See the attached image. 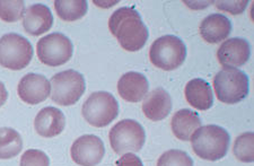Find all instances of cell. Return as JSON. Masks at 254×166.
Returning <instances> with one entry per match:
<instances>
[{"instance_id":"cell-23","label":"cell","mask_w":254,"mask_h":166,"mask_svg":"<svg viewBox=\"0 0 254 166\" xmlns=\"http://www.w3.org/2000/svg\"><path fill=\"white\" fill-rule=\"evenodd\" d=\"M25 2L22 0H0V19L7 23L19 21L25 14Z\"/></svg>"},{"instance_id":"cell-21","label":"cell","mask_w":254,"mask_h":166,"mask_svg":"<svg viewBox=\"0 0 254 166\" xmlns=\"http://www.w3.org/2000/svg\"><path fill=\"white\" fill-rule=\"evenodd\" d=\"M55 8L63 21L75 22L87 13L88 3L86 0H56Z\"/></svg>"},{"instance_id":"cell-29","label":"cell","mask_w":254,"mask_h":166,"mask_svg":"<svg viewBox=\"0 0 254 166\" xmlns=\"http://www.w3.org/2000/svg\"><path fill=\"white\" fill-rule=\"evenodd\" d=\"M94 3H95L96 6H98V7H103V8H108V7H112V6H114L116 5V3H118V1L117 0H114V1H104V2H102V1H94Z\"/></svg>"},{"instance_id":"cell-9","label":"cell","mask_w":254,"mask_h":166,"mask_svg":"<svg viewBox=\"0 0 254 166\" xmlns=\"http://www.w3.org/2000/svg\"><path fill=\"white\" fill-rule=\"evenodd\" d=\"M36 54L42 63L49 67H59L71 59L73 46L63 33H51L39 40Z\"/></svg>"},{"instance_id":"cell-14","label":"cell","mask_w":254,"mask_h":166,"mask_svg":"<svg viewBox=\"0 0 254 166\" xmlns=\"http://www.w3.org/2000/svg\"><path fill=\"white\" fill-rule=\"evenodd\" d=\"M53 25V15L50 8L43 3H35L27 8L23 16L25 32L33 36L46 33Z\"/></svg>"},{"instance_id":"cell-4","label":"cell","mask_w":254,"mask_h":166,"mask_svg":"<svg viewBox=\"0 0 254 166\" xmlns=\"http://www.w3.org/2000/svg\"><path fill=\"white\" fill-rule=\"evenodd\" d=\"M249 77L236 68H223L214 78L215 92L220 102L236 104L249 94Z\"/></svg>"},{"instance_id":"cell-3","label":"cell","mask_w":254,"mask_h":166,"mask_svg":"<svg viewBox=\"0 0 254 166\" xmlns=\"http://www.w3.org/2000/svg\"><path fill=\"white\" fill-rule=\"evenodd\" d=\"M186 58V44L174 35H164L155 40L149 50L150 62L165 71L178 69L182 66Z\"/></svg>"},{"instance_id":"cell-13","label":"cell","mask_w":254,"mask_h":166,"mask_svg":"<svg viewBox=\"0 0 254 166\" xmlns=\"http://www.w3.org/2000/svg\"><path fill=\"white\" fill-rule=\"evenodd\" d=\"M149 84L140 72L129 71L121 76L118 82V93L127 102H140L148 94Z\"/></svg>"},{"instance_id":"cell-12","label":"cell","mask_w":254,"mask_h":166,"mask_svg":"<svg viewBox=\"0 0 254 166\" xmlns=\"http://www.w3.org/2000/svg\"><path fill=\"white\" fill-rule=\"evenodd\" d=\"M19 99L30 105L46 101L51 94V85L46 76L27 74L20 79L17 87Z\"/></svg>"},{"instance_id":"cell-15","label":"cell","mask_w":254,"mask_h":166,"mask_svg":"<svg viewBox=\"0 0 254 166\" xmlns=\"http://www.w3.org/2000/svg\"><path fill=\"white\" fill-rule=\"evenodd\" d=\"M65 125L64 114L59 109L47 107L41 110L34 120L36 132L44 138H52L59 136Z\"/></svg>"},{"instance_id":"cell-28","label":"cell","mask_w":254,"mask_h":166,"mask_svg":"<svg viewBox=\"0 0 254 166\" xmlns=\"http://www.w3.org/2000/svg\"><path fill=\"white\" fill-rule=\"evenodd\" d=\"M7 99H8V92L6 90L5 85H3L2 83H0V108H1L2 105L6 103Z\"/></svg>"},{"instance_id":"cell-2","label":"cell","mask_w":254,"mask_h":166,"mask_svg":"<svg viewBox=\"0 0 254 166\" xmlns=\"http://www.w3.org/2000/svg\"><path fill=\"white\" fill-rule=\"evenodd\" d=\"M190 140L196 156L206 161L216 162L226 156L231 137L227 130L219 125L208 124L195 130Z\"/></svg>"},{"instance_id":"cell-19","label":"cell","mask_w":254,"mask_h":166,"mask_svg":"<svg viewBox=\"0 0 254 166\" xmlns=\"http://www.w3.org/2000/svg\"><path fill=\"white\" fill-rule=\"evenodd\" d=\"M171 127L176 138L189 141L195 130L201 127V120L196 112L191 111L189 109H183L173 115Z\"/></svg>"},{"instance_id":"cell-10","label":"cell","mask_w":254,"mask_h":166,"mask_svg":"<svg viewBox=\"0 0 254 166\" xmlns=\"http://www.w3.org/2000/svg\"><path fill=\"white\" fill-rule=\"evenodd\" d=\"M70 154L76 164L80 166H96L104 157V144L97 136L84 135L72 144Z\"/></svg>"},{"instance_id":"cell-7","label":"cell","mask_w":254,"mask_h":166,"mask_svg":"<svg viewBox=\"0 0 254 166\" xmlns=\"http://www.w3.org/2000/svg\"><path fill=\"white\" fill-rule=\"evenodd\" d=\"M50 85L51 100L63 107L76 104L86 90L84 76L72 69L58 72L51 78Z\"/></svg>"},{"instance_id":"cell-25","label":"cell","mask_w":254,"mask_h":166,"mask_svg":"<svg viewBox=\"0 0 254 166\" xmlns=\"http://www.w3.org/2000/svg\"><path fill=\"white\" fill-rule=\"evenodd\" d=\"M20 166H50V160L42 151L28 149L20 159Z\"/></svg>"},{"instance_id":"cell-18","label":"cell","mask_w":254,"mask_h":166,"mask_svg":"<svg viewBox=\"0 0 254 166\" xmlns=\"http://www.w3.org/2000/svg\"><path fill=\"white\" fill-rule=\"evenodd\" d=\"M186 99L192 108L207 111L214 104V93L211 86L202 78H194L187 84L184 90Z\"/></svg>"},{"instance_id":"cell-8","label":"cell","mask_w":254,"mask_h":166,"mask_svg":"<svg viewBox=\"0 0 254 166\" xmlns=\"http://www.w3.org/2000/svg\"><path fill=\"white\" fill-rule=\"evenodd\" d=\"M110 144L114 153L124 155L129 152L141 151L146 141V132L137 121L127 119L118 122L110 130Z\"/></svg>"},{"instance_id":"cell-22","label":"cell","mask_w":254,"mask_h":166,"mask_svg":"<svg viewBox=\"0 0 254 166\" xmlns=\"http://www.w3.org/2000/svg\"><path fill=\"white\" fill-rule=\"evenodd\" d=\"M233 153L243 163H252L254 161V135L253 132H244L235 139Z\"/></svg>"},{"instance_id":"cell-11","label":"cell","mask_w":254,"mask_h":166,"mask_svg":"<svg viewBox=\"0 0 254 166\" xmlns=\"http://www.w3.org/2000/svg\"><path fill=\"white\" fill-rule=\"evenodd\" d=\"M251 56V47L245 39L233 38L223 42L217 51V58L224 68L244 66Z\"/></svg>"},{"instance_id":"cell-1","label":"cell","mask_w":254,"mask_h":166,"mask_svg":"<svg viewBox=\"0 0 254 166\" xmlns=\"http://www.w3.org/2000/svg\"><path fill=\"white\" fill-rule=\"evenodd\" d=\"M109 28L120 46L129 52L141 50L148 40V30L141 16L132 7H122L109 19Z\"/></svg>"},{"instance_id":"cell-17","label":"cell","mask_w":254,"mask_h":166,"mask_svg":"<svg viewBox=\"0 0 254 166\" xmlns=\"http://www.w3.org/2000/svg\"><path fill=\"white\" fill-rule=\"evenodd\" d=\"M199 31L204 41L216 44L228 38L232 32V23L229 18L223 14H211L203 18L200 24Z\"/></svg>"},{"instance_id":"cell-16","label":"cell","mask_w":254,"mask_h":166,"mask_svg":"<svg viewBox=\"0 0 254 166\" xmlns=\"http://www.w3.org/2000/svg\"><path fill=\"white\" fill-rule=\"evenodd\" d=\"M172 111V99L169 92L162 87L147 94L142 103V112L147 119L161 121L165 119Z\"/></svg>"},{"instance_id":"cell-5","label":"cell","mask_w":254,"mask_h":166,"mask_svg":"<svg viewBox=\"0 0 254 166\" xmlns=\"http://www.w3.org/2000/svg\"><path fill=\"white\" fill-rule=\"evenodd\" d=\"M84 119L95 128H104L119 115V103L108 92H95L85 101L81 109Z\"/></svg>"},{"instance_id":"cell-24","label":"cell","mask_w":254,"mask_h":166,"mask_svg":"<svg viewBox=\"0 0 254 166\" xmlns=\"http://www.w3.org/2000/svg\"><path fill=\"white\" fill-rule=\"evenodd\" d=\"M157 166H193V161L186 152L171 149L159 157Z\"/></svg>"},{"instance_id":"cell-6","label":"cell","mask_w":254,"mask_h":166,"mask_svg":"<svg viewBox=\"0 0 254 166\" xmlns=\"http://www.w3.org/2000/svg\"><path fill=\"white\" fill-rule=\"evenodd\" d=\"M33 58V47L24 36L8 33L0 38V66L10 70H22Z\"/></svg>"},{"instance_id":"cell-27","label":"cell","mask_w":254,"mask_h":166,"mask_svg":"<svg viewBox=\"0 0 254 166\" xmlns=\"http://www.w3.org/2000/svg\"><path fill=\"white\" fill-rule=\"evenodd\" d=\"M117 166H143V164L137 155L132 153H127L119 159Z\"/></svg>"},{"instance_id":"cell-26","label":"cell","mask_w":254,"mask_h":166,"mask_svg":"<svg viewBox=\"0 0 254 166\" xmlns=\"http://www.w3.org/2000/svg\"><path fill=\"white\" fill-rule=\"evenodd\" d=\"M249 1L248 0H240V1H216L215 6L217 9L222 10V11H227V13L232 14V15H240L242 13H244L245 8L248 7Z\"/></svg>"},{"instance_id":"cell-20","label":"cell","mask_w":254,"mask_h":166,"mask_svg":"<svg viewBox=\"0 0 254 166\" xmlns=\"http://www.w3.org/2000/svg\"><path fill=\"white\" fill-rule=\"evenodd\" d=\"M23 149L19 133L11 128H0V160L16 157Z\"/></svg>"}]
</instances>
